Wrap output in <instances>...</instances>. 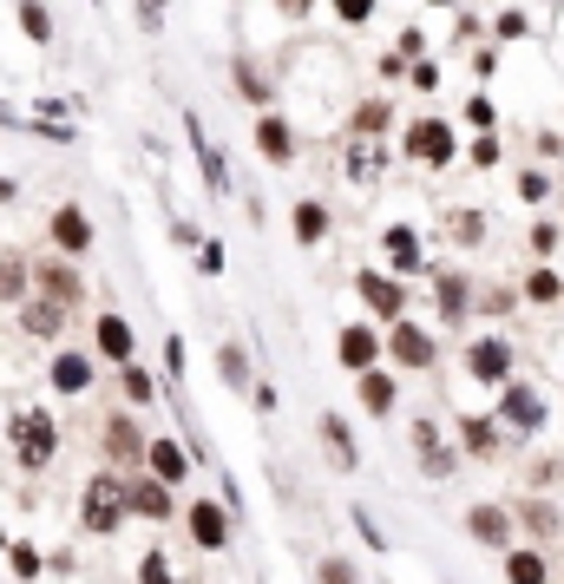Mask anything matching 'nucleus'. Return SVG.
Masks as SVG:
<instances>
[{"instance_id": "nucleus-1", "label": "nucleus", "mask_w": 564, "mask_h": 584, "mask_svg": "<svg viewBox=\"0 0 564 584\" xmlns=\"http://www.w3.org/2000/svg\"><path fill=\"white\" fill-rule=\"evenodd\" d=\"M125 518H132V506H125V466H112V473H92V480H85V493H79V532H92V538H112Z\"/></svg>"}, {"instance_id": "nucleus-2", "label": "nucleus", "mask_w": 564, "mask_h": 584, "mask_svg": "<svg viewBox=\"0 0 564 584\" xmlns=\"http://www.w3.org/2000/svg\"><path fill=\"white\" fill-rule=\"evenodd\" d=\"M53 453H60L53 414H47V407H20V414H13V460H20V473H47Z\"/></svg>"}, {"instance_id": "nucleus-3", "label": "nucleus", "mask_w": 564, "mask_h": 584, "mask_svg": "<svg viewBox=\"0 0 564 584\" xmlns=\"http://www.w3.org/2000/svg\"><path fill=\"white\" fill-rule=\"evenodd\" d=\"M401 151L414 158V164H426V171H446L453 158H460V132L446 125V119H433V112H421L407 132H401Z\"/></svg>"}, {"instance_id": "nucleus-4", "label": "nucleus", "mask_w": 564, "mask_h": 584, "mask_svg": "<svg viewBox=\"0 0 564 584\" xmlns=\"http://www.w3.org/2000/svg\"><path fill=\"white\" fill-rule=\"evenodd\" d=\"M47 250H60L72 263H85L92 250H99V223L85 218V204H53V218H47Z\"/></svg>"}, {"instance_id": "nucleus-5", "label": "nucleus", "mask_w": 564, "mask_h": 584, "mask_svg": "<svg viewBox=\"0 0 564 584\" xmlns=\"http://www.w3.org/2000/svg\"><path fill=\"white\" fill-rule=\"evenodd\" d=\"M125 506H132V518H151V525H164V518H184V506H178V486H164L151 466L125 473Z\"/></svg>"}, {"instance_id": "nucleus-6", "label": "nucleus", "mask_w": 564, "mask_h": 584, "mask_svg": "<svg viewBox=\"0 0 564 584\" xmlns=\"http://www.w3.org/2000/svg\"><path fill=\"white\" fill-rule=\"evenodd\" d=\"M184 532H191L198 552H230V538H236V512L223 506V500H191V506H184Z\"/></svg>"}, {"instance_id": "nucleus-7", "label": "nucleus", "mask_w": 564, "mask_h": 584, "mask_svg": "<svg viewBox=\"0 0 564 584\" xmlns=\"http://www.w3.org/2000/svg\"><path fill=\"white\" fill-rule=\"evenodd\" d=\"M33 295H47V302H60V309H79L85 302V276H79V263L72 256H33Z\"/></svg>"}, {"instance_id": "nucleus-8", "label": "nucleus", "mask_w": 564, "mask_h": 584, "mask_svg": "<svg viewBox=\"0 0 564 584\" xmlns=\"http://www.w3.org/2000/svg\"><path fill=\"white\" fill-rule=\"evenodd\" d=\"M47 387H53L60 401L92 394V387H99V355H92V349H60V355H47Z\"/></svg>"}, {"instance_id": "nucleus-9", "label": "nucleus", "mask_w": 564, "mask_h": 584, "mask_svg": "<svg viewBox=\"0 0 564 584\" xmlns=\"http://www.w3.org/2000/svg\"><path fill=\"white\" fill-rule=\"evenodd\" d=\"M387 362L407 367V374H426V367L440 362V342H433V329H421V322H387Z\"/></svg>"}, {"instance_id": "nucleus-10", "label": "nucleus", "mask_w": 564, "mask_h": 584, "mask_svg": "<svg viewBox=\"0 0 564 584\" xmlns=\"http://www.w3.org/2000/svg\"><path fill=\"white\" fill-rule=\"evenodd\" d=\"M99 446H105V460H112V466L139 473V466H144V446H151V440L139 434V414H132V407H119V414H105V427H99Z\"/></svg>"}, {"instance_id": "nucleus-11", "label": "nucleus", "mask_w": 564, "mask_h": 584, "mask_svg": "<svg viewBox=\"0 0 564 584\" xmlns=\"http://www.w3.org/2000/svg\"><path fill=\"white\" fill-rule=\"evenodd\" d=\"M354 295H361L367 315H381V322H401V315H407V283H401L394 270H354Z\"/></svg>"}, {"instance_id": "nucleus-12", "label": "nucleus", "mask_w": 564, "mask_h": 584, "mask_svg": "<svg viewBox=\"0 0 564 584\" xmlns=\"http://www.w3.org/2000/svg\"><path fill=\"white\" fill-rule=\"evenodd\" d=\"M92 355H99L105 367L139 362V329H132L119 309H99V322H92Z\"/></svg>"}, {"instance_id": "nucleus-13", "label": "nucleus", "mask_w": 564, "mask_h": 584, "mask_svg": "<svg viewBox=\"0 0 564 584\" xmlns=\"http://www.w3.org/2000/svg\"><path fill=\"white\" fill-rule=\"evenodd\" d=\"M184 139H191V158H198V178H204L211 204H223V198H230V158L204 139V119H198V112H184Z\"/></svg>"}, {"instance_id": "nucleus-14", "label": "nucleus", "mask_w": 564, "mask_h": 584, "mask_svg": "<svg viewBox=\"0 0 564 584\" xmlns=\"http://www.w3.org/2000/svg\"><path fill=\"white\" fill-rule=\"evenodd\" d=\"M256 158L276 164V171H289V164L302 158V139H295V125H289L282 112H256Z\"/></svg>"}, {"instance_id": "nucleus-15", "label": "nucleus", "mask_w": 564, "mask_h": 584, "mask_svg": "<svg viewBox=\"0 0 564 584\" xmlns=\"http://www.w3.org/2000/svg\"><path fill=\"white\" fill-rule=\"evenodd\" d=\"M381 355H387V342H381L367 322H342V329H335V362L349 367V374H361V367H381Z\"/></svg>"}, {"instance_id": "nucleus-16", "label": "nucleus", "mask_w": 564, "mask_h": 584, "mask_svg": "<svg viewBox=\"0 0 564 584\" xmlns=\"http://www.w3.org/2000/svg\"><path fill=\"white\" fill-rule=\"evenodd\" d=\"M512 367H518V355H512V342H498V335H480V342L466 349V374L486 381V387H505Z\"/></svg>"}, {"instance_id": "nucleus-17", "label": "nucleus", "mask_w": 564, "mask_h": 584, "mask_svg": "<svg viewBox=\"0 0 564 584\" xmlns=\"http://www.w3.org/2000/svg\"><path fill=\"white\" fill-rule=\"evenodd\" d=\"M144 466H151L164 486H184V480H191V466H198V453H191L178 434H151V446H144Z\"/></svg>"}, {"instance_id": "nucleus-18", "label": "nucleus", "mask_w": 564, "mask_h": 584, "mask_svg": "<svg viewBox=\"0 0 564 584\" xmlns=\"http://www.w3.org/2000/svg\"><path fill=\"white\" fill-rule=\"evenodd\" d=\"M498 427H518V434L545 427V401H538V387H525V381H505V387H498Z\"/></svg>"}, {"instance_id": "nucleus-19", "label": "nucleus", "mask_w": 564, "mask_h": 584, "mask_svg": "<svg viewBox=\"0 0 564 584\" xmlns=\"http://www.w3.org/2000/svg\"><path fill=\"white\" fill-rule=\"evenodd\" d=\"M354 394H361V414H374V421H387V414L401 407V381H394L387 367H361V374H354Z\"/></svg>"}, {"instance_id": "nucleus-20", "label": "nucleus", "mask_w": 564, "mask_h": 584, "mask_svg": "<svg viewBox=\"0 0 564 584\" xmlns=\"http://www.w3.org/2000/svg\"><path fill=\"white\" fill-rule=\"evenodd\" d=\"M67 322H72V309L47 302V295H27V302H20V335H33V342H60Z\"/></svg>"}, {"instance_id": "nucleus-21", "label": "nucleus", "mask_w": 564, "mask_h": 584, "mask_svg": "<svg viewBox=\"0 0 564 584\" xmlns=\"http://www.w3.org/2000/svg\"><path fill=\"white\" fill-rule=\"evenodd\" d=\"M230 85H236V99H243L250 112H270V99H276V79L263 73L250 53H236V60H230Z\"/></svg>"}, {"instance_id": "nucleus-22", "label": "nucleus", "mask_w": 564, "mask_h": 584, "mask_svg": "<svg viewBox=\"0 0 564 584\" xmlns=\"http://www.w3.org/2000/svg\"><path fill=\"white\" fill-rule=\"evenodd\" d=\"M381 250H387V270H394V276H414V270H426L421 230H414V223H387V230H381Z\"/></svg>"}, {"instance_id": "nucleus-23", "label": "nucleus", "mask_w": 564, "mask_h": 584, "mask_svg": "<svg viewBox=\"0 0 564 584\" xmlns=\"http://www.w3.org/2000/svg\"><path fill=\"white\" fill-rule=\"evenodd\" d=\"M315 434H322V446H329V466H335V473H354V466H361V446H354V427L342 421V414H335V407H329V414L315 421Z\"/></svg>"}, {"instance_id": "nucleus-24", "label": "nucleus", "mask_w": 564, "mask_h": 584, "mask_svg": "<svg viewBox=\"0 0 564 584\" xmlns=\"http://www.w3.org/2000/svg\"><path fill=\"white\" fill-rule=\"evenodd\" d=\"M414 453H421V473H426V480H446V473L460 466V453L440 440V427H433V421H414Z\"/></svg>"}, {"instance_id": "nucleus-25", "label": "nucleus", "mask_w": 564, "mask_h": 584, "mask_svg": "<svg viewBox=\"0 0 564 584\" xmlns=\"http://www.w3.org/2000/svg\"><path fill=\"white\" fill-rule=\"evenodd\" d=\"M289 230H295V243H302V250H315V243L335 230V218H329V204H322V198H295V204H289Z\"/></svg>"}, {"instance_id": "nucleus-26", "label": "nucleus", "mask_w": 564, "mask_h": 584, "mask_svg": "<svg viewBox=\"0 0 564 584\" xmlns=\"http://www.w3.org/2000/svg\"><path fill=\"white\" fill-rule=\"evenodd\" d=\"M433 302H440V322H466L473 309V283L460 270H433Z\"/></svg>"}, {"instance_id": "nucleus-27", "label": "nucleus", "mask_w": 564, "mask_h": 584, "mask_svg": "<svg viewBox=\"0 0 564 584\" xmlns=\"http://www.w3.org/2000/svg\"><path fill=\"white\" fill-rule=\"evenodd\" d=\"M119 394H125V407H158V401H164V381L144 362H125L119 367Z\"/></svg>"}, {"instance_id": "nucleus-28", "label": "nucleus", "mask_w": 564, "mask_h": 584, "mask_svg": "<svg viewBox=\"0 0 564 584\" xmlns=\"http://www.w3.org/2000/svg\"><path fill=\"white\" fill-rule=\"evenodd\" d=\"M216 374H223L230 394H250V387H256V367H250V349H243V342H223V349H216Z\"/></svg>"}, {"instance_id": "nucleus-29", "label": "nucleus", "mask_w": 564, "mask_h": 584, "mask_svg": "<svg viewBox=\"0 0 564 584\" xmlns=\"http://www.w3.org/2000/svg\"><path fill=\"white\" fill-rule=\"evenodd\" d=\"M27 295H33V263H27L20 250H0V302L20 309Z\"/></svg>"}, {"instance_id": "nucleus-30", "label": "nucleus", "mask_w": 564, "mask_h": 584, "mask_svg": "<svg viewBox=\"0 0 564 584\" xmlns=\"http://www.w3.org/2000/svg\"><path fill=\"white\" fill-rule=\"evenodd\" d=\"M466 532H473L480 545H512V512L505 506H473L466 512Z\"/></svg>"}, {"instance_id": "nucleus-31", "label": "nucleus", "mask_w": 564, "mask_h": 584, "mask_svg": "<svg viewBox=\"0 0 564 584\" xmlns=\"http://www.w3.org/2000/svg\"><path fill=\"white\" fill-rule=\"evenodd\" d=\"M498 421H486V414H466V421H460V446H466V453H473V460H493L498 453Z\"/></svg>"}, {"instance_id": "nucleus-32", "label": "nucleus", "mask_w": 564, "mask_h": 584, "mask_svg": "<svg viewBox=\"0 0 564 584\" xmlns=\"http://www.w3.org/2000/svg\"><path fill=\"white\" fill-rule=\"evenodd\" d=\"M349 125H354V139H381V132L394 125V105H387V99H361Z\"/></svg>"}, {"instance_id": "nucleus-33", "label": "nucleus", "mask_w": 564, "mask_h": 584, "mask_svg": "<svg viewBox=\"0 0 564 584\" xmlns=\"http://www.w3.org/2000/svg\"><path fill=\"white\" fill-rule=\"evenodd\" d=\"M545 578H552L545 552H505V584H545Z\"/></svg>"}, {"instance_id": "nucleus-34", "label": "nucleus", "mask_w": 564, "mask_h": 584, "mask_svg": "<svg viewBox=\"0 0 564 584\" xmlns=\"http://www.w3.org/2000/svg\"><path fill=\"white\" fill-rule=\"evenodd\" d=\"M20 33H27L33 47H47V40H53V7H47V0H20Z\"/></svg>"}, {"instance_id": "nucleus-35", "label": "nucleus", "mask_w": 564, "mask_h": 584, "mask_svg": "<svg viewBox=\"0 0 564 584\" xmlns=\"http://www.w3.org/2000/svg\"><path fill=\"white\" fill-rule=\"evenodd\" d=\"M7 565H13V578H20V584H33L40 572H47V565H40V545H33V538H13V545H7Z\"/></svg>"}, {"instance_id": "nucleus-36", "label": "nucleus", "mask_w": 564, "mask_h": 584, "mask_svg": "<svg viewBox=\"0 0 564 584\" xmlns=\"http://www.w3.org/2000/svg\"><path fill=\"white\" fill-rule=\"evenodd\" d=\"M518 525L538 532V538H552V532H558V506H552V500H525V506H518Z\"/></svg>"}, {"instance_id": "nucleus-37", "label": "nucleus", "mask_w": 564, "mask_h": 584, "mask_svg": "<svg viewBox=\"0 0 564 584\" xmlns=\"http://www.w3.org/2000/svg\"><path fill=\"white\" fill-rule=\"evenodd\" d=\"M315 584H361V565L342 558V552H329V558H315Z\"/></svg>"}, {"instance_id": "nucleus-38", "label": "nucleus", "mask_w": 564, "mask_h": 584, "mask_svg": "<svg viewBox=\"0 0 564 584\" xmlns=\"http://www.w3.org/2000/svg\"><path fill=\"white\" fill-rule=\"evenodd\" d=\"M446 236H453V243H480V236H486V218H480V211H453V218H446Z\"/></svg>"}, {"instance_id": "nucleus-39", "label": "nucleus", "mask_w": 564, "mask_h": 584, "mask_svg": "<svg viewBox=\"0 0 564 584\" xmlns=\"http://www.w3.org/2000/svg\"><path fill=\"white\" fill-rule=\"evenodd\" d=\"M498 158H505V145H498V132H480V139L466 145V164H480V171H493Z\"/></svg>"}, {"instance_id": "nucleus-40", "label": "nucleus", "mask_w": 564, "mask_h": 584, "mask_svg": "<svg viewBox=\"0 0 564 584\" xmlns=\"http://www.w3.org/2000/svg\"><path fill=\"white\" fill-rule=\"evenodd\" d=\"M558 295H564V283L552 270H532V276H525V302H558Z\"/></svg>"}, {"instance_id": "nucleus-41", "label": "nucleus", "mask_w": 564, "mask_h": 584, "mask_svg": "<svg viewBox=\"0 0 564 584\" xmlns=\"http://www.w3.org/2000/svg\"><path fill=\"white\" fill-rule=\"evenodd\" d=\"M184 367H191V349H184V335H164V381H184Z\"/></svg>"}, {"instance_id": "nucleus-42", "label": "nucleus", "mask_w": 564, "mask_h": 584, "mask_svg": "<svg viewBox=\"0 0 564 584\" xmlns=\"http://www.w3.org/2000/svg\"><path fill=\"white\" fill-rule=\"evenodd\" d=\"M329 7H335V20H342V27H367L381 0H329Z\"/></svg>"}, {"instance_id": "nucleus-43", "label": "nucleus", "mask_w": 564, "mask_h": 584, "mask_svg": "<svg viewBox=\"0 0 564 584\" xmlns=\"http://www.w3.org/2000/svg\"><path fill=\"white\" fill-rule=\"evenodd\" d=\"M466 125H473V132H493V125H498V112H493V99H486V92H473V99H466Z\"/></svg>"}, {"instance_id": "nucleus-44", "label": "nucleus", "mask_w": 564, "mask_h": 584, "mask_svg": "<svg viewBox=\"0 0 564 584\" xmlns=\"http://www.w3.org/2000/svg\"><path fill=\"white\" fill-rule=\"evenodd\" d=\"M139 584H178L171 578V558H164V552H144L139 558Z\"/></svg>"}, {"instance_id": "nucleus-45", "label": "nucleus", "mask_w": 564, "mask_h": 584, "mask_svg": "<svg viewBox=\"0 0 564 584\" xmlns=\"http://www.w3.org/2000/svg\"><path fill=\"white\" fill-rule=\"evenodd\" d=\"M349 518H354V532H361V538H367L374 552H387V532L374 525V512H367V506H349Z\"/></svg>"}, {"instance_id": "nucleus-46", "label": "nucleus", "mask_w": 564, "mask_h": 584, "mask_svg": "<svg viewBox=\"0 0 564 584\" xmlns=\"http://www.w3.org/2000/svg\"><path fill=\"white\" fill-rule=\"evenodd\" d=\"M518 198H525V204H545V198H552V178H545V171H518Z\"/></svg>"}, {"instance_id": "nucleus-47", "label": "nucleus", "mask_w": 564, "mask_h": 584, "mask_svg": "<svg viewBox=\"0 0 564 584\" xmlns=\"http://www.w3.org/2000/svg\"><path fill=\"white\" fill-rule=\"evenodd\" d=\"M493 33H498V40H525V33H532V20H525L518 7H505V13L493 20Z\"/></svg>"}, {"instance_id": "nucleus-48", "label": "nucleus", "mask_w": 564, "mask_h": 584, "mask_svg": "<svg viewBox=\"0 0 564 584\" xmlns=\"http://www.w3.org/2000/svg\"><path fill=\"white\" fill-rule=\"evenodd\" d=\"M223 263H230V256H223V243H198V270H204V276H223Z\"/></svg>"}, {"instance_id": "nucleus-49", "label": "nucleus", "mask_w": 564, "mask_h": 584, "mask_svg": "<svg viewBox=\"0 0 564 584\" xmlns=\"http://www.w3.org/2000/svg\"><path fill=\"white\" fill-rule=\"evenodd\" d=\"M394 53H407V60H421V53H426V33H421V27H401V40H394Z\"/></svg>"}, {"instance_id": "nucleus-50", "label": "nucleus", "mask_w": 564, "mask_h": 584, "mask_svg": "<svg viewBox=\"0 0 564 584\" xmlns=\"http://www.w3.org/2000/svg\"><path fill=\"white\" fill-rule=\"evenodd\" d=\"M407 79H414V92H433V85H440V67H433V60H414Z\"/></svg>"}, {"instance_id": "nucleus-51", "label": "nucleus", "mask_w": 564, "mask_h": 584, "mask_svg": "<svg viewBox=\"0 0 564 584\" xmlns=\"http://www.w3.org/2000/svg\"><path fill=\"white\" fill-rule=\"evenodd\" d=\"M532 250L552 256V250H558V223H538V230H532Z\"/></svg>"}, {"instance_id": "nucleus-52", "label": "nucleus", "mask_w": 564, "mask_h": 584, "mask_svg": "<svg viewBox=\"0 0 564 584\" xmlns=\"http://www.w3.org/2000/svg\"><path fill=\"white\" fill-rule=\"evenodd\" d=\"M250 401H256V414H276V381H256Z\"/></svg>"}, {"instance_id": "nucleus-53", "label": "nucleus", "mask_w": 564, "mask_h": 584, "mask_svg": "<svg viewBox=\"0 0 564 584\" xmlns=\"http://www.w3.org/2000/svg\"><path fill=\"white\" fill-rule=\"evenodd\" d=\"M315 7H322V0H276V13H282V20H309Z\"/></svg>"}, {"instance_id": "nucleus-54", "label": "nucleus", "mask_w": 564, "mask_h": 584, "mask_svg": "<svg viewBox=\"0 0 564 584\" xmlns=\"http://www.w3.org/2000/svg\"><path fill=\"white\" fill-rule=\"evenodd\" d=\"M473 309H486V315H505V309H512V295H505V290H493L486 302H473Z\"/></svg>"}, {"instance_id": "nucleus-55", "label": "nucleus", "mask_w": 564, "mask_h": 584, "mask_svg": "<svg viewBox=\"0 0 564 584\" xmlns=\"http://www.w3.org/2000/svg\"><path fill=\"white\" fill-rule=\"evenodd\" d=\"M13 198H20V184H13V178L0 171V204H13Z\"/></svg>"}, {"instance_id": "nucleus-56", "label": "nucleus", "mask_w": 564, "mask_h": 584, "mask_svg": "<svg viewBox=\"0 0 564 584\" xmlns=\"http://www.w3.org/2000/svg\"><path fill=\"white\" fill-rule=\"evenodd\" d=\"M7 545H13V538H7V525H0V552H7Z\"/></svg>"}, {"instance_id": "nucleus-57", "label": "nucleus", "mask_w": 564, "mask_h": 584, "mask_svg": "<svg viewBox=\"0 0 564 584\" xmlns=\"http://www.w3.org/2000/svg\"><path fill=\"white\" fill-rule=\"evenodd\" d=\"M426 7H453V0H426Z\"/></svg>"}, {"instance_id": "nucleus-58", "label": "nucleus", "mask_w": 564, "mask_h": 584, "mask_svg": "<svg viewBox=\"0 0 564 584\" xmlns=\"http://www.w3.org/2000/svg\"><path fill=\"white\" fill-rule=\"evenodd\" d=\"M0 250H7V243H0Z\"/></svg>"}]
</instances>
